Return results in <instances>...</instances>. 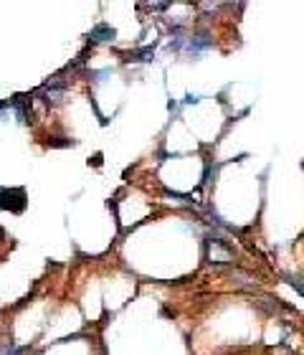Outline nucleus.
Returning a JSON list of instances; mask_svg holds the SVG:
<instances>
[{"instance_id":"obj_1","label":"nucleus","mask_w":304,"mask_h":355,"mask_svg":"<svg viewBox=\"0 0 304 355\" xmlns=\"http://www.w3.org/2000/svg\"><path fill=\"white\" fill-rule=\"evenodd\" d=\"M284 279H286V282H289V284H292V287H294V289L304 297V282H302L299 277H294V274H284Z\"/></svg>"},{"instance_id":"obj_2","label":"nucleus","mask_w":304,"mask_h":355,"mask_svg":"<svg viewBox=\"0 0 304 355\" xmlns=\"http://www.w3.org/2000/svg\"><path fill=\"white\" fill-rule=\"evenodd\" d=\"M13 350H16V347H13V342H8V340H6L3 345H0V355H10Z\"/></svg>"}]
</instances>
